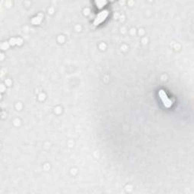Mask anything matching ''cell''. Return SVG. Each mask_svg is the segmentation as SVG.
<instances>
[{
	"instance_id": "cell-1",
	"label": "cell",
	"mask_w": 194,
	"mask_h": 194,
	"mask_svg": "<svg viewBox=\"0 0 194 194\" xmlns=\"http://www.w3.org/2000/svg\"><path fill=\"white\" fill-rule=\"evenodd\" d=\"M109 11L108 10H103L102 12H100V13L97 15L96 18H95L94 21H93V25L94 26H98L100 24H102L105 20L107 18V17L109 16Z\"/></svg>"
},
{
	"instance_id": "cell-3",
	"label": "cell",
	"mask_w": 194,
	"mask_h": 194,
	"mask_svg": "<svg viewBox=\"0 0 194 194\" xmlns=\"http://www.w3.org/2000/svg\"><path fill=\"white\" fill-rule=\"evenodd\" d=\"M42 18H43V15H42V13H40L38 15L37 17H35L34 18H33V19H32V21H31V22H32V24H33V25H39L41 21H42Z\"/></svg>"
},
{
	"instance_id": "cell-4",
	"label": "cell",
	"mask_w": 194,
	"mask_h": 194,
	"mask_svg": "<svg viewBox=\"0 0 194 194\" xmlns=\"http://www.w3.org/2000/svg\"><path fill=\"white\" fill-rule=\"evenodd\" d=\"M95 3L98 6L99 8H103V6H105V5L107 4V2H106V1H96Z\"/></svg>"
},
{
	"instance_id": "cell-2",
	"label": "cell",
	"mask_w": 194,
	"mask_h": 194,
	"mask_svg": "<svg viewBox=\"0 0 194 194\" xmlns=\"http://www.w3.org/2000/svg\"><path fill=\"white\" fill-rule=\"evenodd\" d=\"M158 95H159L160 99H161V102H162V103H163L164 106H165V107L168 109V108H171V106H172V104H173V103H172V101L168 98L166 93H165L163 90H159V92H158Z\"/></svg>"
}]
</instances>
